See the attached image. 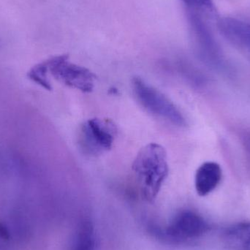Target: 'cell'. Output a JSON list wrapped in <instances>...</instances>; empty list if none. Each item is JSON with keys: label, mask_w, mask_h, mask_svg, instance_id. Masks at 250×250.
Returning <instances> with one entry per match:
<instances>
[{"label": "cell", "mask_w": 250, "mask_h": 250, "mask_svg": "<svg viewBox=\"0 0 250 250\" xmlns=\"http://www.w3.org/2000/svg\"><path fill=\"white\" fill-rule=\"evenodd\" d=\"M132 170L144 195L154 198L169 173L167 152L163 146L151 143L143 147L135 157Z\"/></svg>", "instance_id": "1"}, {"label": "cell", "mask_w": 250, "mask_h": 250, "mask_svg": "<svg viewBox=\"0 0 250 250\" xmlns=\"http://www.w3.org/2000/svg\"><path fill=\"white\" fill-rule=\"evenodd\" d=\"M132 83L137 101L144 109L175 126H186V119L178 107L166 95L141 78H134Z\"/></svg>", "instance_id": "2"}, {"label": "cell", "mask_w": 250, "mask_h": 250, "mask_svg": "<svg viewBox=\"0 0 250 250\" xmlns=\"http://www.w3.org/2000/svg\"><path fill=\"white\" fill-rule=\"evenodd\" d=\"M117 135V126L112 120L90 119L81 125L78 142L85 154L98 157L112 148Z\"/></svg>", "instance_id": "3"}, {"label": "cell", "mask_w": 250, "mask_h": 250, "mask_svg": "<svg viewBox=\"0 0 250 250\" xmlns=\"http://www.w3.org/2000/svg\"><path fill=\"white\" fill-rule=\"evenodd\" d=\"M189 21L195 40V50L203 62L214 69L224 67L225 60L220 46L199 12L189 9Z\"/></svg>", "instance_id": "4"}, {"label": "cell", "mask_w": 250, "mask_h": 250, "mask_svg": "<svg viewBox=\"0 0 250 250\" xmlns=\"http://www.w3.org/2000/svg\"><path fill=\"white\" fill-rule=\"evenodd\" d=\"M51 74L66 86L85 93H89L95 87L96 76L86 67L69 62L68 56L54 57L46 62Z\"/></svg>", "instance_id": "5"}, {"label": "cell", "mask_w": 250, "mask_h": 250, "mask_svg": "<svg viewBox=\"0 0 250 250\" xmlns=\"http://www.w3.org/2000/svg\"><path fill=\"white\" fill-rule=\"evenodd\" d=\"M218 27L232 45L250 59V22L235 18H222Z\"/></svg>", "instance_id": "6"}, {"label": "cell", "mask_w": 250, "mask_h": 250, "mask_svg": "<svg viewBox=\"0 0 250 250\" xmlns=\"http://www.w3.org/2000/svg\"><path fill=\"white\" fill-rule=\"evenodd\" d=\"M223 170L218 163L206 162L195 172V188L200 196H207L220 185Z\"/></svg>", "instance_id": "7"}, {"label": "cell", "mask_w": 250, "mask_h": 250, "mask_svg": "<svg viewBox=\"0 0 250 250\" xmlns=\"http://www.w3.org/2000/svg\"><path fill=\"white\" fill-rule=\"evenodd\" d=\"M208 226L203 217L192 211H185L175 222V233L186 239L199 237L207 233Z\"/></svg>", "instance_id": "8"}, {"label": "cell", "mask_w": 250, "mask_h": 250, "mask_svg": "<svg viewBox=\"0 0 250 250\" xmlns=\"http://www.w3.org/2000/svg\"><path fill=\"white\" fill-rule=\"evenodd\" d=\"M222 242L229 250H250V223L242 222L226 229Z\"/></svg>", "instance_id": "9"}, {"label": "cell", "mask_w": 250, "mask_h": 250, "mask_svg": "<svg viewBox=\"0 0 250 250\" xmlns=\"http://www.w3.org/2000/svg\"><path fill=\"white\" fill-rule=\"evenodd\" d=\"M190 10L201 13L213 14L215 13V7L212 0H182Z\"/></svg>", "instance_id": "10"}, {"label": "cell", "mask_w": 250, "mask_h": 250, "mask_svg": "<svg viewBox=\"0 0 250 250\" xmlns=\"http://www.w3.org/2000/svg\"><path fill=\"white\" fill-rule=\"evenodd\" d=\"M242 145L245 148V151L248 153L250 159V132H245L241 135Z\"/></svg>", "instance_id": "11"}]
</instances>
